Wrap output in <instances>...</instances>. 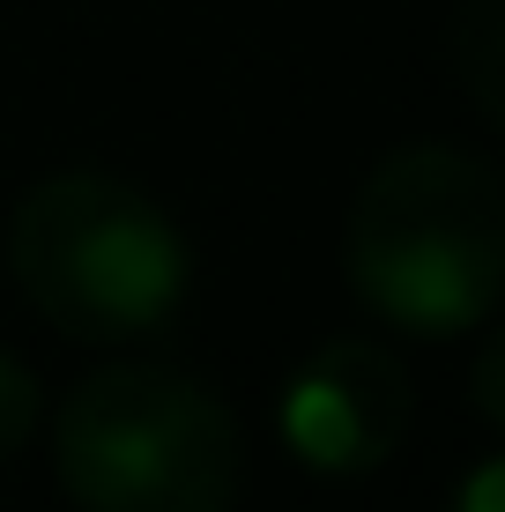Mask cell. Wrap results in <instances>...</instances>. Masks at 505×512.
Instances as JSON below:
<instances>
[{"mask_svg":"<svg viewBox=\"0 0 505 512\" xmlns=\"http://www.w3.org/2000/svg\"><path fill=\"white\" fill-rule=\"evenodd\" d=\"M357 305L402 334H468L505 305V179L454 141H402L342 223Z\"/></svg>","mask_w":505,"mask_h":512,"instance_id":"obj_1","label":"cell"},{"mask_svg":"<svg viewBox=\"0 0 505 512\" xmlns=\"http://www.w3.org/2000/svg\"><path fill=\"white\" fill-rule=\"evenodd\" d=\"M8 275L67 342H134L186 305V238L112 171H52L8 216Z\"/></svg>","mask_w":505,"mask_h":512,"instance_id":"obj_2","label":"cell"},{"mask_svg":"<svg viewBox=\"0 0 505 512\" xmlns=\"http://www.w3.org/2000/svg\"><path fill=\"white\" fill-rule=\"evenodd\" d=\"M52 468L75 512H231L246 438L223 394L171 364H104L52 416Z\"/></svg>","mask_w":505,"mask_h":512,"instance_id":"obj_3","label":"cell"},{"mask_svg":"<svg viewBox=\"0 0 505 512\" xmlns=\"http://www.w3.org/2000/svg\"><path fill=\"white\" fill-rule=\"evenodd\" d=\"M409 372L394 349L335 334L305 364H290L283 394H275V431H283L290 461L327 475V483H357V475L387 468L409 431Z\"/></svg>","mask_w":505,"mask_h":512,"instance_id":"obj_4","label":"cell"},{"mask_svg":"<svg viewBox=\"0 0 505 512\" xmlns=\"http://www.w3.org/2000/svg\"><path fill=\"white\" fill-rule=\"evenodd\" d=\"M446 52H454V82L468 90V104L505 134V0H454Z\"/></svg>","mask_w":505,"mask_h":512,"instance_id":"obj_5","label":"cell"},{"mask_svg":"<svg viewBox=\"0 0 505 512\" xmlns=\"http://www.w3.org/2000/svg\"><path fill=\"white\" fill-rule=\"evenodd\" d=\"M38 416H45L38 372H30V364L15 357V349H0V461L30 446V431H38Z\"/></svg>","mask_w":505,"mask_h":512,"instance_id":"obj_6","label":"cell"},{"mask_svg":"<svg viewBox=\"0 0 505 512\" xmlns=\"http://www.w3.org/2000/svg\"><path fill=\"white\" fill-rule=\"evenodd\" d=\"M468 401H476V416L491 423V431H505V327L483 342L476 372H468Z\"/></svg>","mask_w":505,"mask_h":512,"instance_id":"obj_7","label":"cell"},{"mask_svg":"<svg viewBox=\"0 0 505 512\" xmlns=\"http://www.w3.org/2000/svg\"><path fill=\"white\" fill-rule=\"evenodd\" d=\"M446 512H505V453L468 468L454 483V498H446Z\"/></svg>","mask_w":505,"mask_h":512,"instance_id":"obj_8","label":"cell"}]
</instances>
